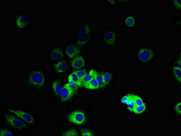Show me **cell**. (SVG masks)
Returning a JSON list of instances; mask_svg holds the SVG:
<instances>
[{
  "label": "cell",
  "instance_id": "1",
  "mask_svg": "<svg viewBox=\"0 0 181 136\" xmlns=\"http://www.w3.org/2000/svg\"><path fill=\"white\" fill-rule=\"evenodd\" d=\"M47 81L48 73L44 69H31L26 74L23 86L27 90L41 92L46 88Z\"/></svg>",
  "mask_w": 181,
  "mask_h": 136
},
{
  "label": "cell",
  "instance_id": "2",
  "mask_svg": "<svg viewBox=\"0 0 181 136\" xmlns=\"http://www.w3.org/2000/svg\"><path fill=\"white\" fill-rule=\"evenodd\" d=\"M2 119L3 125L15 132L26 133L33 129L14 114L4 110L2 112Z\"/></svg>",
  "mask_w": 181,
  "mask_h": 136
},
{
  "label": "cell",
  "instance_id": "3",
  "mask_svg": "<svg viewBox=\"0 0 181 136\" xmlns=\"http://www.w3.org/2000/svg\"><path fill=\"white\" fill-rule=\"evenodd\" d=\"M3 110L14 114L33 129L38 123L36 115L32 112L23 107H7L4 108Z\"/></svg>",
  "mask_w": 181,
  "mask_h": 136
},
{
  "label": "cell",
  "instance_id": "4",
  "mask_svg": "<svg viewBox=\"0 0 181 136\" xmlns=\"http://www.w3.org/2000/svg\"><path fill=\"white\" fill-rule=\"evenodd\" d=\"M65 121L68 124L81 126L86 123L87 117L85 112L79 109L68 110L65 115Z\"/></svg>",
  "mask_w": 181,
  "mask_h": 136
},
{
  "label": "cell",
  "instance_id": "5",
  "mask_svg": "<svg viewBox=\"0 0 181 136\" xmlns=\"http://www.w3.org/2000/svg\"><path fill=\"white\" fill-rule=\"evenodd\" d=\"M32 22V20L29 15L15 13V27L18 29H25L31 24Z\"/></svg>",
  "mask_w": 181,
  "mask_h": 136
},
{
  "label": "cell",
  "instance_id": "6",
  "mask_svg": "<svg viewBox=\"0 0 181 136\" xmlns=\"http://www.w3.org/2000/svg\"><path fill=\"white\" fill-rule=\"evenodd\" d=\"M75 93L76 92L71 88L68 83H67L64 85L62 88L59 95V97L61 101H68L73 97Z\"/></svg>",
  "mask_w": 181,
  "mask_h": 136
},
{
  "label": "cell",
  "instance_id": "7",
  "mask_svg": "<svg viewBox=\"0 0 181 136\" xmlns=\"http://www.w3.org/2000/svg\"><path fill=\"white\" fill-rule=\"evenodd\" d=\"M116 33L113 30L105 32L102 36V41L108 46H112L116 41Z\"/></svg>",
  "mask_w": 181,
  "mask_h": 136
},
{
  "label": "cell",
  "instance_id": "8",
  "mask_svg": "<svg viewBox=\"0 0 181 136\" xmlns=\"http://www.w3.org/2000/svg\"><path fill=\"white\" fill-rule=\"evenodd\" d=\"M65 56L63 50L61 47H55L49 51V58L53 61H61Z\"/></svg>",
  "mask_w": 181,
  "mask_h": 136
},
{
  "label": "cell",
  "instance_id": "9",
  "mask_svg": "<svg viewBox=\"0 0 181 136\" xmlns=\"http://www.w3.org/2000/svg\"><path fill=\"white\" fill-rule=\"evenodd\" d=\"M138 56L141 61L147 62L151 61L154 57V53L151 49L147 48H142L139 50Z\"/></svg>",
  "mask_w": 181,
  "mask_h": 136
},
{
  "label": "cell",
  "instance_id": "10",
  "mask_svg": "<svg viewBox=\"0 0 181 136\" xmlns=\"http://www.w3.org/2000/svg\"><path fill=\"white\" fill-rule=\"evenodd\" d=\"M58 134L62 136H78L80 135L76 129L69 127H63L58 129Z\"/></svg>",
  "mask_w": 181,
  "mask_h": 136
},
{
  "label": "cell",
  "instance_id": "11",
  "mask_svg": "<svg viewBox=\"0 0 181 136\" xmlns=\"http://www.w3.org/2000/svg\"><path fill=\"white\" fill-rule=\"evenodd\" d=\"M91 27L88 23H85L80 26L76 29L75 34L76 37L82 35H91Z\"/></svg>",
  "mask_w": 181,
  "mask_h": 136
},
{
  "label": "cell",
  "instance_id": "12",
  "mask_svg": "<svg viewBox=\"0 0 181 136\" xmlns=\"http://www.w3.org/2000/svg\"><path fill=\"white\" fill-rule=\"evenodd\" d=\"M86 65L85 59L82 56H78L73 59L71 62V66L73 68L76 69H82Z\"/></svg>",
  "mask_w": 181,
  "mask_h": 136
},
{
  "label": "cell",
  "instance_id": "13",
  "mask_svg": "<svg viewBox=\"0 0 181 136\" xmlns=\"http://www.w3.org/2000/svg\"><path fill=\"white\" fill-rule=\"evenodd\" d=\"M66 53L71 59H73L78 56L80 50L76 45H70L66 49Z\"/></svg>",
  "mask_w": 181,
  "mask_h": 136
},
{
  "label": "cell",
  "instance_id": "14",
  "mask_svg": "<svg viewBox=\"0 0 181 136\" xmlns=\"http://www.w3.org/2000/svg\"><path fill=\"white\" fill-rule=\"evenodd\" d=\"M54 70L57 74L65 72L68 69V65L66 61H59L54 66Z\"/></svg>",
  "mask_w": 181,
  "mask_h": 136
},
{
  "label": "cell",
  "instance_id": "15",
  "mask_svg": "<svg viewBox=\"0 0 181 136\" xmlns=\"http://www.w3.org/2000/svg\"><path fill=\"white\" fill-rule=\"evenodd\" d=\"M91 38V35H85L76 37V43L78 46L81 47L85 46L87 45Z\"/></svg>",
  "mask_w": 181,
  "mask_h": 136
},
{
  "label": "cell",
  "instance_id": "16",
  "mask_svg": "<svg viewBox=\"0 0 181 136\" xmlns=\"http://www.w3.org/2000/svg\"><path fill=\"white\" fill-rule=\"evenodd\" d=\"M62 87L61 82L60 80H55L52 82L51 87L55 96L59 97L60 92Z\"/></svg>",
  "mask_w": 181,
  "mask_h": 136
},
{
  "label": "cell",
  "instance_id": "17",
  "mask_svg": "<svg viewBox=\"0 0 181 136\" xmlns=\"http://www.w3.org/2000/svg\"><path fill=\"white\" fill-rule=\"evenodd\" d=\"M90 73L92 75L93 77L95 78L96 80L97 81L98 84L100 86V88H103L105 87L104 82H103V77L102 75L93 70H91L90 71Z\"/></svg>",
  "mask_w": 181,
  "mask_h": 136
},
{
  "label": "cell",
  "instance_id": "18",
  "mask_svg": "<svg viewBox=\"0 0 181 136\" xmlns=\"http://www.w3.org/2000/svg\"><path fill=\"white\" fill-rule=\"evenodd\" d=\"M0 135L1 136H15L16 135V133L14 131L4 126L3 127L1 128Z\"/></svg>",
  "mask_w": 181,
  "mask_h": 136
},
{
  "label": "cell",
  "instance_id": "19",
  "mask_svg": "<svg viewBox=\"0 0 181 136\" xmlns=\"http://www.w3.org/2000/svg\"><path fill=\"white\" fill-rule=\"evenodd\" d=\"M85 88H87L89 90H95L100 88V86H99V84H98L97 81L95 79L93 78L92 80L88 84V85L85 87Z\"/></svg>",
  "mask_w": 181,
  "mask_h": 136
},
{
  "label": "cell",
  "instance_id": "20",
  "mask_svg": "<svg viewBox=\"0 0 181 136\" xmlns=\"http://www.w3.org/2000/svg\"><path fill=\"white\" fill-rule=\"evenodd\" d=\"M102 76L104 85L105 86L106 85H107L111 80V74L109 72H105L103 73Z\"/></svg>",
  "mask_w": 181,
  "mask_h": 136
},
{
  "label": "cell",
  "instance_id": "21",
  "mask_svg": "<svg viewBox=\"0 0 181 136\" xmlns=\"http://www.w3.org/2000/svg\"><path fill=\"white\" fill-rule=\"evenodd\" d=\"M70 76L72 80H73V81L78 86V87L82 86V83L81 81V80L80 78L78 77L77 75L76 71L72 73L70 75Z\"/></svg>",
  "mask_w": 181,
  "mask_h": 136
},
{
  "label": "cell",
  "instance_id": "22",
  "mask_svg": "<svg viewBox=\"0 0 181 136\" xmlns=\"http://www.w3.org/2000/svg\"><path fill=\"white\" fill-rule=\"evenodd\" d=\"M125 24L129 27H134L135 24V19L133 16H128L125 20Z\"/></svg>",
  "mask_w": 181,
  "mask_h": 136
},
{
  "label": "cell",
  "instance_id": "23",
  "mask_svg": "<svg viewBox=\"0 0 181 136\" xmlns=\"http://www.w3.org/2000/svg\"><path fill=\"white\" fill-rule=\"evenodd\" d=\"M173 73L176 79L180 84L181 80V69L178 66H174L173 67Z\"/></svg>",
  "mask_w": 181,
  "mask_h": 136
},
{
  "label": "cell",
  "instance_id": "24",
  "mask_svg": "<svg viewBox=\"0 0 181 136\" xmlns=\"http://www.w3.org/2000/svg\"><path fill=\"white\" fill-rule=\"evenodd\" d=\"M81 135L82 136H92L95 135L92 130L89 129H83L81 130Z\"/></svg>",
  "mask_w": 181,
  "mask_h": 136
},
{
  "label": "cell",
  "instance_id": "25",
  "mask_svg": "<svg viewBox=\"0 0 181 136\" xmlns=\"http://www.w3.org/2000/svg\"><path fill=\"white\" fill-rule=\"evenodd\" d=\"M93 78L94 77H93L92 75L90 73H89V74H86V76L84 77L82 81V86L85 87L88 85V84L92 80Z\"/></svg>",
  "mask_w": 181,
  "mask_h": 136
},
{
  "label": "cell",
  "instance_id": "26",
  "mask_svg": "<svg viewBox=\"0 0 181 136\" xmlns=\"http://www.w3.org/2000/svg\"><path fill=\"white\" fill-rule=\"evenodd\" d=\"M146 109L145 105L144 104L142 105L137 106L134 108L133 112L137 114H140L143 113Z\"/></svg>",
  "mask_w": 181,
  "mask_h": 136
},
{
  "label": "cell",
  "instance_id": "27",
  "mask_svg": "<svg viewBox=\"0 0 181 136\" xmlns=\"http://www.w3.org/2000/svg\"><path fill=\"white\" fill-rule=\"evenodd\" d=\"M68 81L69 85L71 87V88L73 90H74L75 92H76V91L78 89V86L76 83L74 82L70 75H69L68 77Z\"/></svg>",
  "mask_w": 181,
  "mask_h": 136
},
{
  "label": "cell",
  "instance_id": "28",
  "mask_svg": "<svg viewBox=\"0 0 181 136\" xmlns=\"http://www.w3.org/2000/svg\"><path fill=\"white\" fill-rule=\"evenodd\" d=\"M127 105L128 109H129L130 111H133L134 108H135V107L136 106L135 104V101H134V99H133V95H131V97L130 99V101L128 102V104Z\"/></svg>",
  "mask_w": 181,
  "mask_h": 136
},
{
  "label": "cell",
  "instance_id": "29",
  "mask_svg": "<svg viewBox=\"0 0 181 136\" xmlns=\"http://www.w3.org/2000/svg\"><path fill=\"white\" fill-rule=\"evenodd\" d=\"M133 97L136 105L139 106L145 104L143 100L139 97L138 96L133 95Z\"/></svg>",
  "mask_w": 181,
  "mask_h": 136
},
{
  "label": "cell",
  "instance_id": "30",
  "mask_svg": "<svg viewBox=\"0 0 181 136\" xmlns=\"http://www.w3.org/2000/svg\"><path fill=\"white\" fill-rule=\"evenodd\" d=\"M76 73L78 77L80 78L81 80V82L82 81L83 79L84 78V77L86 76V75L87 73L86 72V71L84 70H79L76 71Z\"/></svg>",
  "mask_w": 181,
  "mask_h": 136
},
{
  "label": "cell",
  "instance_id": "31",
  "mask_svg": "<svg viewBox=\"0 0 181 136\" xmlns=\"http://www.w3.org/2000/svg\"><path fill=\"white\" fill-rule=\"evenodd\" d=\"M175 110L178 114L181 115V102L180 101L176 104L175 106Z\"/></svg>",
  "mask_w": 181,
  "mask_h": 136
},
{
  "label": "cell",
  "instance_id": "32",
  "mask_svg": "<svg viewBox=\"0 0 181 136\" xmlns=\"http://www.w3.org/2000/svg\"><path fill=\"white\" fill-rule=\"evenodd\" d=\"M131 95H125L123 97L121 100V102H122L123 104H127L128 102H129L130 99Z\"/></svg>",
  "mask_w": 181,
  "mask_h": 136
},
{
  "label": "cell",
  "instance_id": "33",
  "mask_svg": "<svg viewBox=\"0 0 181 136\" xmlns=\"http://www.w3.org/2000/svg\"><path fill=\"white\" fill-rule=\"evenodd\" d=\"M173 4H174V6L177 8L178 9L180 10L181 9V0H175V1H173Z\"/></svg>",
  "mask_w": 181,
  "mask_h": 136
}]
</instances>
